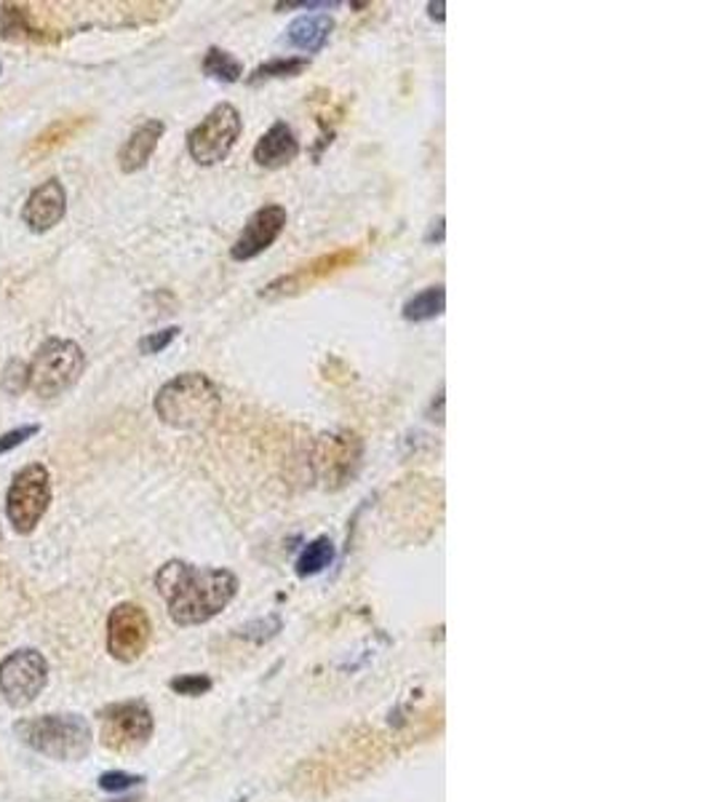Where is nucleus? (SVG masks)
<instances>
[{
  "mask_svg": "<svg viewBox=\"0 0 713 802\" xmlns=\"http://www.w3.org/2000/svg\"><path fill=\"white\" fill-rule=\"evenodd\" d=\"M155 589L166 600L174 624L198 626L230 605L238 594V578L220 567H196L190 562L172 559L155 572Z\"/></svg>",
  "mask_w": 713,
  "mask_h": 802,
  "instance_id": "f257e3e1",
  "label": "nucleus"
},
{
  "mask_svg": "<svg viewBox=\"0 0 713 802\" xmlns=\"http://www.w3.org/2000/svg\"><path fill=\"white\" fill-rule=\"evenodd\" d=\"M155 415L177 431H203L217 420L222 394L203 372H183L163 383L155 394Z\"/></svg>",
  "mask_w": 713,
  "mask_h": 802,
  "instance_id": "f03ea898",
  "label": "nucleus"
},
{
  "mask_svg": "<svg viewBox=\"0 0 713 802\" xmlns=\"http://www.w3.org/2000/svg\"><path fill=\"white\" fill-rule=\"evenodd\" d=\"M14 733L33 752L46 754L51 760H75L86 757L91 747V728L80 714H46V717L20 719Z\"/></svg>",
  "mask_w": 713,
  "mask_h": 802,
  "instance_id": "7ed1b4c3",
  "label": "nucleus"
},
{
  "mask_svg": "<svg viewBox=\"0 0 713 802\" xmlns=\"http://www.w3.org/2000/svg\"><path fill=\"white\" fill-rule=\"evenodd\" d=\"M86 370V354L78 343L64 337L43 340L35 350L33 361L27 365L30 372V388L40 399H54L73 388Z\"/></svg>",
  "mask_w": 713,
  "mask_h": 802,
  "instance_id": "20e7f679",
  "label": "nucleus"
},
{
  "mask_svg": "<svg viewBox=\"0 0 713 802\" xmlns=\"http://www.w3.org/2000/svg\"><path fill=\"white\" fill-rule=\"evenodd\" d=\"M51 503V473L43 464H30L14 473L5 493V517L20 535H30Z\"/></svg>",
  "mask_w": 713,
  "mask_h": 802,
  "instance_id": "39448f33",
  "label": "nucleus"
},
{
  "mask_svg": "<svg viewBox=\"0 0 713 802\" xmlns=\"http://www.w3.org/2000/svg\"><path fill=\"white\" fill-rule=\"evenodd\" d=\"M241 113L230 102L214 104L196 128L187 134V153L198 166H214L222 163L241 137Z\"/></svg>",
  "mask_w": 713,
  "mask_h": 802,
  "instance_id": "423d86ee",
  "label": "nucleus"
},
{
  "mask_svg": "<svg viewBox=\"0 0 713 802\" xmlns=\"http://www.w3.org/2000/svg\"><path fill=\"white\" fill-rule=\"evenodd\" d=\"M361 257H364V247H340L329 251V255H321L315 257V260L305 262V266L297 268V271L271 281V284L260 292V297L262 300H284V297H297L302 295V292H311L313 286L337 276L345 268H353L355 262H361Z\"/></svg>",
  "mask_w": 713,
  "mask_h": 802,
  "instance_id": "0eeeda50",
  "label": "nucleus"
},
{
  "mask_svg": "<svg viewBox=\"0 0 713 802\" xmlns=\"http://www.w3.org/2000/svg\"><path fill=\"white\" fill-rule=\"evenodd\" d=\"M49 682V664L38 650H16L0 664V695L5 704L30 706Z\"/></svg>",
  "mask_w": 713,
  "mask_h": 802,
  "instance_id": "6e6552de",
  "label": "nucleus"
},
{
  "mask_svg": "<svg viewBox=\"0 0 713 802\" xmlns=\"http://www.w3.org/2000/svg\"><path fill=\"white\" fill-rule=\"evenodd\" d=\"M99 719H102V743L113 752H134L153 736V714L142 701L108 706Z\"/></svg>",
  "mask_w": 713,
  "mask_h": 802,
  "instance_id": "1a4fd4ad",
  "label": "nucleus"
},
{
  "mask_svg": "<svg viewBox=\"0 0 713 802\" xmlns=\"http://www.w3.org/2000/svg\"><path fill=\"white\" fill-rule=\"evenodd\" d=\"M150 634L153 626L148 613L134 602H121L108 618V653L121 664H132L148 650Z\"/></svg>",
  "mask_w": 713,
  "mask_h": 802,
  "instance_id": "9d476101",
  "label": "nucleus"
},
{
  "mask_svg": "<svg viewBox=\"0 0 713 802\" xmlns=\"http://www.w3.org/2000/svg\"><path fill=\"white\" fill-rule=\"evenodd\" d=\"M361 453L364 444L355 433H332L321 436L315 444V471L321 482L332 490H340L355 477L361 466Z\"/></svg>",
  "mask_w": 713,
  "mask_h": 802,
  "instance_id": "9b49d317",
  "label": "nucleus"
},
{
  "mask_svg": "<svg viewBox=\"0 0 713 802\" xmlns=\"http://www.w3.org/2000/svg\"><path fill=\"white\" fill-rule=\"evenodd\" d=\"M286 222H289V214H286V209L280 203H267V207L257 209L249 217L247 225H243L241 236L230 247L233 260L247 262L260 257L265 249H271L278 242L280 233L286 231Z\"/></svg>",
  "mask_w": 713,
  "mask_h": 802,
  "instance_id": "f8f14e48",
  "label": "nucleus"
},
{
  "mask_svg": "<svg viewBox=\"0 0 713 802\" xmlns=\"http://www.w3.org/2000/svg\"><path fill=\"white\" fill-rule=\"evenodd\" d=\"M67 214V190L57 177L46 180L27 196L22 207V220L33 233H46L57 227Z\"/></svg>",
  "mask_w": 713,
  "mask_h": 802,
  "instance_id": "ddd939ff",
  "label": "nucleus"
},
{
  "mask_svg": "<svg viewBox=\"0 0 713 802\" xmlns=\"http://www.w3.org/2000/svg\"><path fill=\"white\" fill-rule=\"evenodd\" d=\"M254 161L257 166L265 169H284L300 156V139H297L295 128L284 121H276L265 134L260 137V143L254 145Z\"/></svg>",
  "mask_w": 713,
  "mask_h": 802,
  "instance_id": "4468645a",
  "label": "nucleus"
},
{
  "mask_svg": "<svg viewBox=\"0 0 713 802\" xmlns=\"http://www.w3.org/2000/svg\"><path fill=\"white\" fill-rule=\"evenodd\" d=\"M163 132H166V124L158 119L145 121L128 134V139L124 143V148L118 150V166L124 174H134L139 169L148 166V161L153 158L158 143H161Z\"/></svg>",
  "mask_w": 713,
  "mask_h": 802,
  "instance_id": "2eb2a0df",
  "label": "nucleus"
},
{
  "mask_svg": "<svg viewBox=\"0 0 713 802\" xmlns=\"http://www.w3.org/2000/svg\"><path fill=\"white\" fill-rule=\"evenodd\" d=\"M332 30H335V20L329 14H308L291 22L289 30H286V40L295 49L315 54V51L324 49Z\"/></svg>",
  "mask_w": 713,
  "mask_h": 802,
  "instance_id": "dca6fc26",
  "label": "nucleus"
},
{
  "mask_svg": "<svg viewBox=\"0 0 713 802\" xmlns=\"http://www.w3.org/2000/svg\"><path fill=\"white\" fill-rule=\"evenodd\" d=\"M443 308H447V292H443V286H428V289L417 292V295L403 303V319L423 324V321L441 316Z\"/></svg>",
  "mask_w": 713,
  "mask_h": 802,
  "instance_id": "f3484780",
  "label": "nucleus"
},
{
  "mask_svg": "<svg viewBox=\"0 0 713 802\" xmlns=\"http://www.w3.org/2000/svg\"><path fill=\"white\" fill-rule=\"evenodd\" d=\"M332 559H335V543L324 535L315 538V541L302 548L300 559H297V576H318V572H324L332 565Z\"/></svg>",
  "mask_w": 713,
  "mask_h": 802,
  "instance_id": "a211bd4d",
  "label": "nucleus"
},
{
  "mask_svg": "<svg viewBox=\"0 0 713 802\" xmlns=\"http://www.w3.org/2000/svg\"><path fill=\"white\" fill-rule=\"evenodd\" d=\"M203 73H207L209 78L222 81V84H236L243 75V64L238 62L230 51L212 46V49L207 51V57H203Z\"/></svg>",
  "mask_w": 713,
  "mask_h": 802,
  "instance_id": "6ab92c4d",
  "label": "nucleus"
},
{
  "mask_svg": "<svg viewBox=\"0 0 713 802\" xmlns=\"http://www.w3.org/2000/svg\"><path fill=\"white\" fill-rule=\"evenodd\" d=\"M311 67V60L308 57H278V60H271L251 73L249 84H262V81H276V78H297L302 75L305 70Z\"/></svg>",
  "mask_w": 713,
  "mask_h": 802,
  "instance_id": "aec40b11",
  "label": "nucleus"
},
{
  "mask_svg": "<svg viewBox=\"0 0 713 802\" xmlns=\"http://www.w3.org/2000/svg\"><path fill=\"white\" fill-rule=\"evenodd\" d=\"M0 38H33L46 40V35L30 22V14L16 5H3L0 11Z\"/></svg>",
  "mask_w": 713,
  "mask_h": 802,
  "instance_id": "412c9836",
  "label": "nucleus"
},
{
  "mask_svg": "<svg viewBox=\"0 0 713 802\" xmlns=\"http://www.w3.org/2000/svg\"><path fill=\"white\" fill-rule=\"evenodd\" d=\"M84 124H86L84 119L60 121V124H54V126L49 128V132H43L38 139H35L33 150H35V153H40V150H43V153H46V150L57 148V145H62V143H67V139H73L75 134H78L80 128H84Z\"/></svg>",
  "mask_w": 713,
  "mask_h": 802,
  "instance_id": "4be33fe9",
  "label": "nucleus"
},
{
  "mask_svg": "<svg viewBox=\"0 0 713 802\" xmlns=\"http://www.w3.org/2000/svg\"><path fill=\"white\" fill-rule=\"evenodd\" d=\"M0 385H3L9 394H22L25 388H30V372H27L25 361H20V359L9 361L3 378H0Z\"/></svg>",
  "mask_w": 713,
  "mask_h": 802,
  "instance_id": "5701e85b",
  "label": "nucleus"
},
{
  "mask_svg": "<svg viewBox=\"0 0 713 802\" xmlns=\"http://www.w3.org/2000/svg\"><path fill=\"white\" fill-rule=\"evenodd\" d=\"M179 332H183L179 326H166V330H161V332H150V335H145L142 340H139V350H142L145 356L161 354V350H166L168 345L179 337Z\"/></svg>",
  "mask_w": 713,
  "mask_h": 802,
  "instance_id": "b1692460",
  "label": "nucleus"
},
{
  "mask_svg": "<svg viewBox=\"0 0 713 802\" xmlns=\"http://www.w3.org/2000/svg\"><path fill=\"white\" fill-rule=\"evenodd\" d=\"M38 431H40V425L30 423V425H20V429H11V431L0 433V455H5V453H11V449L22 447V444H25L27 439H33Z\"/></svg>",
  "mask_w": 713,
  "mask_h": 802,
  "instance_id": "393cba45",
  "label": "nucleus"
},
{
  "mask_svg": "<svg viewBox=\"0 0 713 802\" xmlns=\"http://www.w3.org/2000/svg\"><path fill=\"white\" fill-rule=\"evenodd\" d=\"M172 690L179 695H201L212 690V679L203 675H187L179 679H172Z\"/></svg>",
  "mask_w": 713,
  "mask_h": 802,
  "instance_id": "a878e982",
  "label": "nucleus"
},
{
  "mask_svg": "<svg viewBox=\"0 0 713 802\" xmlns=\"http://www.w3.org/2000/svg\"><path fill=\"white\" fill-rule=\"evenodd\" d=\"M137 784H142V776H132V773L113 770L99 776V787H102L104 792H124V789L137 787Z\"/></svg>",
  "mask_w": 713,
  "mask_h": 802,
  "instance_id": "bb28decb",
  "label": "nucleus"
},
{
  "mask_svg": "<svg viewBox=\"0 0 713 802\" xmlns=\"http://www.w3.org/2000/svg\"><path fill=\"white\" fill-rule=\"evenodd\" d=\"M428 9H430V16H434V20L443 22V9H447V3H443V0H438V3H428Z\"/></svg>",
  "mask_w": 713,
  "mask_h": 802,
  "instance_id": "cd10ccee",
  "label": "nucleus"
},
{
  "mask_svg": "<svg viewBox=\"0 0 713 802\" xmlns=\"http://www.w3.org/2000/svg\"><path fill=\"white\" fill-rule=\"evenodd\" d=\"M0 541H3V532H0Z\"/></svg>",
  "mask_w": 713,
  "mask_h": 802,
  "instance_id": "c85d7f7f",
  "label": "nucleus"
},
{
  "mask_svg": "<svg viewBox=\"0 0 713 802\" xmlns=\"http://www.w3.org/2000/svg\"><path fill=\"white\" fill-rule=\"evenodd\" d=\"M0 73H3V64H0Z\"/></svg>",
  "mask_w": 713,
  "mask_h": 802,
  "instance_id": "c756f323",
  "label": "nucleus"
}]
</instances>
